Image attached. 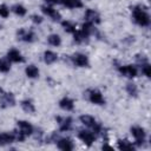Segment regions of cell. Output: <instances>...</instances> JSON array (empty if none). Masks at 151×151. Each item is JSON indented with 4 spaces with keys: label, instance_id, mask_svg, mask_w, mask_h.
<instances>
[{
    "label": "cell",
    "instance_id": "277c9868",
    "mask_svg": "<svg viewBox=\"0 0 151 151\" xmlns=\"http://www.w3.org/2000/svg\"><path fill=\"white\" fill-rule=\"evenodd\" d=\"M78 137H79V139H80L81 142H84L87 146L92 145L93 142H94V139H96V136H94L92 132H90V131H84V130H83V131H79Z\"/></svg>",
    "mask_w": 151,
    "mask_h": 151
},
{
    "label": "cell",
    "instance_id": "5bb4252c",
    "mask_svg": "<svg viewBox=\"0 0 151 151\" xmlns=\"http://www.w3.org/2000/svg\"><path fill=\"white\" fill-rule=\"evenodd\" d=\"M59 106H60L63 110H65V111H72V110L74 109V103H73V100H72L71 98L64 97V98L60 99Z\"/></svg>",
    "mask_w": 151,
    "mask_h": 151
},
{
    "label": "cell",
    "instance_id": "7402d4cb",
    "mask_svg": "<svg viewBox=\"0 0 151 151\" xmlns=\"http://www.w3.org/2000/svg\"><path fill=\"white\" fill-rule=\"evenodd\" d=\"M118 149H119V150L133 151V150H134V146H133V144H131L129 140L124 139V140H118Z\"/></svg>",
    "mask_w": 151,
    "mask_h": 151
},
{
    "label": "cell",
    "instance_id": "d6a6232c",
    "mask_svg": "<svg viewBox=\"0 0 151 151\" xmlns=\"http://www.w3.org/2000/svg\"><path fill=\"white\" fill-rule=\"evenodd\" d=\"M47 4H52V5H54V4H58V2H60V0H45Z\"/></svg>",
    "mask_w": 151,
    "mask_h": 151
},
{
    "label": "cell",
    "instance_id": "ac0fdd59",
    "mask_svg": "<svg viewBox=\"0 0 151 151\" xmlns=\"http://www.w3.org/2000/svg\"><path fill=\"white\" fill-rule=\"evenodd\" d=\"M79 120L84 124V125H86V126H88V127H93L97 123H96V119L92 117V116H90V114H83V116H80L79 117Z\"/></svg>",
    "mask_w": 151,
    "mask_h": 151
},
{
    "label": "cell",
    "instance_id": "f546056e",
    "mask_svg": "<svg viewBox=\"0 0 151 151\" xmlns=\"http://www.w3.org/2000/svg\"><path fill=\"white\" fill-rule=\"evenodd\" d=\"M142 72H143L147 78H150V77H151V66H150L147 63L143 64V65H142Z\"/></svg>",
    "mask_w": 151,
    "mask_h": 151
},
{
    "label": "cell",
    "instance_id": "603a6c76",
    "mask_svg": "<svg viewBox=\"0 0 151 151\" xmlns=\"http://www.w3.org/2000/svg\"><path fill=\"white\" fill-rule=\"evenodd\" d=\"M73 38H74V41H76V42L81 44V42H84V41L88 38V35H86V34L80 29V31H76V32L73 33Z\"/></svg>",
    "mask_w": 151,
    "mask_h": 151
},
{
    "label": "cell",
    "instance_id": "ffe728a7",
    "mask_svg": "<svg viewBox=\"0 0 151 151\" xmlns=\"http://www.w3.org/2000/svg\"><path fill=\"white\" fill-rule=\"evenodd\" d=\"M20 105H21L22 110H24L25 112H27V113H34V112H35V107H34L33 103H32L31 100H28V99L22 100Z\"/></svg>",
    "mask_w": 151,
    "mask_h": 151
},
{
    "label": "cell",
    "instance_id": "7c38bea8",
    "mask_svg": "<svg viewBox=\"0 0 151 151\" xmlns=\"http://www.w3.org/2000/svg\"><path fill=\"white\" fill-rule=\"evenodd\" d=\"M72 59H73V63H74L77 66H79V67H85V66L88 65V58H87L85 54H83V53H77V54H74V55L72 57Z\"/></svg>",
    "mask_w": 151,
    "mask_h": 151
},
{
    "label": "cell",
    "instance_id": "d6986e66",
    "mask_svg": "<svg viewBox=\"0 0 151 151\" xmlns=\"http://www.w3.org/2000/svg\"><path fill=\"white\" fill-rule=\"evenodd\" d=\"M13 142H14V137L12 133H8V132L0 133V145H8Z\"/></svg>",
    "mask_w": 151,
    "mask_h": 151
},
{
    "label": "cell",
    "instance_id": "1f68e13d",
    "mask_svg": "<svg viewBox=\"0 0 151 151\" xmlns=\"http://www.w3.org/2000/svg\"><path fill=\"white\" fill-rule=\"evenodd\" d=\"M31 19H32V21H33L34 24H41V22H42V17H40V15H38V14H33V15L31 17Z\"/></svg>",
    "mask_w": 151,
    "mask_h": 151
},
{
    "label": "cell",
    "instance_id": "6da1fadb",
    "mask_svg": "<svg viewBox=\"0 0 151 151\" xmlns=\"http://www.w3.org/2000/svg\"><path fill=\"white\" fill-rule=\"evenodd\" d=\"M132 15H133V20L139 26H149L150 25V15L142 7H139V6L134 7L132 11Z\"/></svg>",
    "mask_w": 151,
    "mask_h": 151
},
{
    "label": "cell",
    "instance_id": "52a82bcc",
    "mask_svg": "<svg viewBox=\"0 0 151 151\" xmlns=\"http://www.w3.org/2000/svg\"><path fill=\"white\" fill-rule=\"evenodd\" d=\"M17 125H18V127H19V131L22 132L26 137L33 133V126H32L28 122H26V120H18Z\"/></svg>",
    "mask_w": 151,
    "mask_h": 151
},
{
    "label": "cell",
    "instance_id": "8992f818",
    "mask_svg": "<svg viewBox=\"0 0 151 151\" xmlns=\"http://www.w3.org/2000/svg\"><path fill=\"white\" fill-rule=\"evenodd\" d=\"M118 70L123 76L127 78H134L137 76V68L133 65H124V66H120Z\"/></svg>",
    "mask_w": 151,
    "mask_h": 151
},
{
    "label": "cell",
    "instance_id": "4fadbf2b",
    "mask_svg": "<svg viewBox=\"0 0 151 151\" xmlns=\"http://www.w3.org/2000/svg\"><path fill=\"white\" fill-rule=\"evenodd\" d=\"M57 146H58V149H60L63 151H71L74 149L73 143L67 138H60L57 143Z\"/></svg>",
    "mask_w": 151,
    "mask_h": 151
},
{
    "label": "cell",
    "instance_id": "484cf974",
    "mask_svg": "<svg viewBox=\"0 0 151 151\" xmlns=\"http://www.w3.org/2000/svg\"><path fill=\"white\" fill-rule=\"evenodd\" d=\"M12 11H13L17 15H19V17H24V15H26V13H27V9H26L22 5H19V4L14 5V6L12 7Z\"/></svg>",
    "mask_w": 151,
    "mask_h": 151
},
{
    "label": "cell",
    "instance_id": "d4e9b609",
    "mask_svg": "<svg viewBox=\"0 0 151 151\" xmlns=\"http://www.w3.org/2000/svg\"><path fill=\"white\" fill-rule=\"evenodd\" d=\"M47 41L52 46H59L61 44V38L58 34H50L47 37Z\"/></svg>",
    "mask_w": 151,
    "mask_h": 151
},
{
    "label": "cell",
    "instance_id": "cb8c5ba5",
    "mask_svg": "<svg viewBox=\"0 0 151 151\" xmlns=\"http://www.w3.org/2000/svg\"><path fill=\"white\" fill-rule=\"evenodd\" d=\"M61 26H63V28L65 29V32H67V33H74L77 29H76V25L73 24V22H71V21H68V20H64L63 22H61Z\"/></svg>",
    "mask_w": 151,
    "mask_h": 151
},
{
    "label": "cell",
    "instance_id": "4dcf8cb0",
    "mask_svg": "<svg viewBox=\"0 0 151 151\" xmlns=\"http://www.w3.org/2000/svg\"><path fill=\"white\" fill-rule=\"evenodd\" d=\"M9 15V8L6 5H0V17L7 18Z\"/></svg>",
    "mask_w": 151,
    "mask_h": 151
},
{
    "label": "cell",
    "instance_id": "7a4b0ae2",
    "mask_svg": "<svg viewBox=\"0 0 151 151\" xmlns=\"http://www.w3.org/2000/svg\"><path fill=\"white\" fill-rule=\"evenodd\" d=\"M131 134L136 139V144H138V145L143 144V142L145 139V131H144L143 127H140V126H132L131 127Z\"/></svg>",
    "mask_w": 151,
    "mask_h": 151
},
{
    "label": "cell",
    "instance_id": "83f0119b",
    "mask_svg": "<svg viewBox=\"0 0 151 151\" xmlns=\"http://www.w3.org/2000/svg\"><path fill=\"white\" fill-rule=\"evenodd\" d=\"M11 70V65L7 60L5 59H0V72L2 73H7L8 71Z\"/></svg>",
    "mask_w": 151,
    "mask_h": 151
},
{
    "label": "cell",
    "instance_id": "f1b7e54d",
    "mask_svg": "<svg viewBox=\"0 0 151 151\" xmlns=\"http://www.w3.org/2000/svg\"><path fill=\"white\" fill-rule=\"evenodd\" d=\"M126 91H127V93H129L130 96H137V93H138L137 86H136L134 84H132V83H129V84L126 85Z\"/></svg>",
    "mask_w": 151,
    "mask_h": 151
},
{
    "label": "cell",
    "instance_id": "3957f363",
    "mask_svg": "<svg viewBox=\"0 0 151 151\" xmlns=\"http://www.w3.org/2000/svg\"><path fill=\"white\" fill-rule=\"evenodd\" d=\"M88 99H90L91 103L97 104V105H103V104H105V99H104L101 92L98 91V90H91V91L88 92Z\"/></svg>",
    "mask_w": 151,
    "mask_h": 151
},
{
    "label": "cell",
    "instance_id": "ba28073f",
    "mask_svg": "<svg viewBox=\"0 0 151 151\" xmlns=\"http://www.w3.org/2000/svg\"><path fill=\"white\" fill-rule=\"evenodd\" d=\"M41 11H42V13H45L46 15H48V17H51L53 20H60L61 19V15H60V13L57 11V9H54V8H52L51 6H47V5H44V6H41Z\"/></svg>",
    "mask_w": 151,
    "mask_h": 151
},
{
    "label": "cell",
    "instance_id": "e0dca14e",
    "mask_svg": "<svg viewBox=\"0 0 151 151\" xmlns=\"http://www.w3.org/2000/svg\"><path fill=\"white\" fill-rule=\"evenodd\" d=\"M25 73L28 78L31 79H34V78H38L39 77V70L37 66L34 65H28L26 68H25Z\"/></svg>",
    "mask_w": 151,
    "mask_h": 151
},
{
    "label": "cell",
    "instance_id": "5b68a950",
    "mask_svg": "<svg viewBox=\"0 0 151 151\" xmlns=\"http://www.w3.org/2000/svg\"><path fill=\"white\" fill-rule=\"evenodd\" d=\"M85 20L87 22H91V24H99L100 22V15L98 12H96L94 9H86L85 12Z\"/></svg>",
    "mask_w": 151,
    "mask_h": 151
},
{
    "label": "cell",
    "instance_id": "9a60e30c",
    "mask_svg": "<svg viewBox=\"0 0 151 151\" xmlns=\"http://www.w3.org/2000/svg\"><path fill=\"white\" fill-rule=\"evenodd\" d=\"M57 120H58V123H59V126H60V130H61V131H67V130H70V127H71V125H72V118H71V117H66V118L58 117Z\"/></svg>",
    "mask_w": 151,
    "mask_h": 151
},
{
    "label": "cell",
    "instance_id": "30bf717a",
    "mask_svg": "<svg viewBox=\"0 0 151 151\" xmlns=\"http://www.w3.org/2000/svg\"><path fill=\"white\" fill-rule=\"evenodd\" d=\"M0 104H1L2 107L14 106V104H15L14 96L12 93H2L1 97H0Z\"/></svg>",
    "mask_w": 151,
    "mask_h": 151
},
{
    "label": "cell",
    "instance_id": "4316f807",
    "mask_svg": "<svg viewBox=\"0 0 151 151\" xmlns=\"http://www.w3.org/2000/svg\"><path fill=\"white\" fill-rule=\"evenodd\" d=\"M81 31L86 34V35H91L93 32H94V25L93 24H91V22H85L84 25H83V27H81Z\"/></svg>",
    "mask_w": 151,
    "mask_h": 151
},
{
    "label": "cell",
    "instance_id": "2e32d148",
    "mask_svg": "<svg viewBox=\"0 0 151 151\" xmlns=\"http://www.w3.org/2000/svg\"><path fill=\"white\" fill-rule=\"evenodd\" d=\"M58 59V54L52 52V51H45L44 52V61L47 64V65H51L53 63H55Z\"/></svg>",
    "mask_w": 151,
    "mask_h": 151
},
{
    "label": "cell",
    "instance_id": "8fae6325",
    "mask_svg": "<svg viewBox=\"0 0 151 151\" xmlns=\"http://www.w3.org/2000/svg\"><path fill=\"white\" fill-rule=\"evenodd\" d=\"M7 59L9 61H13V63H22L24 61V58H22L21 53L15 48H11L7 52Z\"/></svg>",
    "mask_w": 151,
    "mask_h": 151
},
{
    "label": "cell",
    "instance_id": "44dd1931",
    "mask_svg": "<svg viewBox=\"0 0 151 151\" xmlns=\"http://www.w3.org/2000/svg\"><path fill=\"white\" fill-rule=\"evenodd\" d=\"M60 2L68 7V8H78V7H83V2L80 0H60Z\"/></svg>",
    "mask_w": 151,
    "mask_h": 151
},
{
    "label": "cell",
    "instance_id": "836d02e7",
    "mask_svg": "<svg viewBox=\"0 0 151 151\" xmlns=\"http://www.w3.org/2000/svg\"><path fill=\"white\" fill-rule=\"evenodd\" d=\"M103 149L105 150V149H109V150H112L113 147L112 146H110V145H103Z\"/></svg>",
    "mask_w": 151,
    "mask_h": 151
},
{
    "label": "cell",
    "instance_id": "9c48e42d",
    "mask_svg": "<svg viewBox=\"0 0 151 151\" xmlns=\"http://www.w3.org/2000/svg\"><path fill=\"white\" fill-rule=\"evenodd\" d=\"M17 34H18V37L21 39V40H24V41H26V42H33L34 40H35V34L33 33V32H31V31H25L24 28H20L18 32H17Z\"/></svg>",
    "mask_w": 151,
    "mask_h": 151
}]
</instances>
